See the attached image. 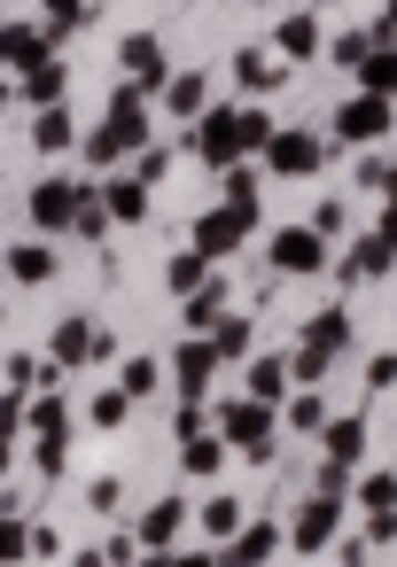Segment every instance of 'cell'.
I'll use <instances>...</instances> for the list:
<instances>
[{"label": "cell", "mask_w": 397, "mask_h": 567, "mask_svg": "<svg viewBox=\"0 0 397 567\" xmlns=\"http://www.w3.org/2000/svg\"><path fill=\"white\" fill-rule=\"evenodd\" d=\"M273 133H281V125H273L265 110H226V102H218V110H211V117L195 125V156H203V164H211V172L226 179L234 164L265 156V148H273Z\"/></svg>", "instance_id": "obj_1"}, {"label": "cell", "mask_w": 397, "mask_h": 567, "mask_svg": "<svg viewBox=\"0 0 397 567\" xmlns=\"http://www.w3.org/2000/svg\"><path fill=\"white\" fill-rule=\"evenodd\" d=\"M218 435H226V451H242V458H273V404H257V396H218Z\"/></svg>", "instance_id": "obj_2"}, {"label": "cell", "mask_w": 397, "mask_h": 567, "mask_svg": "<svg viewBox=\"0 0 397 567\" xmlns=\"http://www.w3.org/2000/svg\"><path fill=\"white\" fill-rule=\"evenodd\" d=\"M94 133H102V141H110L118 156H141V148L156 141V125H149V94H141V86L125 79V86L110 94V110H102V125H94Z\"/></svg>", "instance_id": "obj_3"}, {"label": "cell", "mask_w": 397, "mask_h": 567, "mask_svg": "<svg viewBox=\"0 0 397 567\" xmlns=\"http://www.w3.org/2000/svg\"><path fill=\"white\" fill-rule=\"evenodd\" d=\"M79 203H86V179H71V172H48V179L24 195V210H32V226H40V241H48V234H71V226H79Z\"/></svg>", "instance_id": "obj_4"}, {"label": "cell", "mask_w": 397, "mask_h": 567, "mask_svg": "<svg viewBox=\"0 0 397 567\" xmlns=\"http://www.w3.org/2000/svg\"><path fill=\"white\" fill-rule=\"evenodd\" d=\"M343 513H350V497H304L296 513H288V551H327V544H343Z\"/></svg>", "instance_id": "obj_5"}, {"label": "cell", "mask_w": 397, "mask_h": 567, "mask_svg": "<svg viewBox=\"0 0 397 567\" xmlns=\"http://www.w3.org/2000/svg\"><path fill=\"white\" fill-rule=\"evenodd\" d=\"M218 373H226V358H218L211 334H187V342L172 350V389H180V404H203Z\"/></svg>", "instance_id": "obj_6"}, {"label": "cell", "mask_w": 397, "mask_h": 567, "mask_svg": "<svg viewBox=\"0 0 397 567\" xmlns=\"http://www.w3.org/2000/svg\"><path fill=\"white\" fill-rule=\"evenodd\" d=\"M327 125H335V141H343V148H374V141H389V133H397V117H389V102H381V94H350Z\"/></svg>", "instance_id": "obj_7"}, {"label": "cell", "mask_w": 397, "mask_h": 567, "mask_svg": "<svg viewBox=\"0 0 397 567\" xmlns=\"http://www.w3.org/2000/svg\"><path fill=\"white\" fill-rule=\"evenodd\" d=\"M319 164H327V141H319L312 125H281L273 148H265V172H273V179H312Z\"/></svg>", "instance_id": "obj_8"}, {"label": "cell", "mask_w": 397, "mask_h": 567, "mask_svg": "<svg viewBox=\"0 0 397 567\" xmlns=\"http://www.w3.org/2000/svg\"><path fill=\"white\" fill-rule=\"evenodd\" d=\"M265 257H273V272H288V280H312V272H327V265H335L319 226H281Z\"/></svg>", "instance_id": "obj_9"}, {"label": "cell", "mask_w": 397, "mask_h": 567, "mask_svg": "<svg viewBox=\"0 0 397 567\" xmlns=\"http://www.w3.org/2000/svg\"><path fill=\"white\" fill-rule=\"evenodd\" d=\"M250 226H257V210H234V203H211L203 218H195V249L211 257V265H226L242 241H250Z\"/></svg>", "instance_id": "obj_10"}, {"label": "cell", "mask_w": 397, "mask_h": 567, "mask_svg": "<svg viewBox=\"0 0 397 567\" xmlns=\"http://www.w3.org/2000/svg\"><path fill=\"white\" fill-rule=\"evenodd\" d=\"M118 63H125V79H133L141 94H164V86H172V55H164L156 32H125V40H118Z\"/></svg>", "instance_id": "obj_11"}, {"label": "cell", "mask_w": 397, "mask_h": 567, "mask_svg": "<svg viewBox=\"0 0 397 567\" xmlns=\"http://www.w3.org/2000/svg\"><path fill=\"white\" fill-rule=\"evenodd\" d=\"M389 265H397V241H381V234H358V241H350V257H335L327 272H335L343 288H358V280H381Z\"/></svg>", "instance_id": "obj_12"}, {"label": "cell", "mask_w": 397, "mask_h": 567, "mask_svg": "<svg viewBox=\"0 0 397 567\" xmlns=\"http://www.w3.org/2000/svg\"><path fill=\"white\" fill-rule=\"evenodd\" d=\"M48 358H55L63 373H71V365H94V358H102V327H94L86 311H71V319L48 334Z\"/></svg>", "instance_id": "obj_13"}, {"label": "cell", "mask_w": 397, "mask_h": 567, "mask_svg": "<svg viewBox=\"0 0 397 567\" xmlns=\"http://www.w3.org/2000/svg\"><path fill=\"white\" fill-rule=\"evenodd\" d=\"M0 55H9V71H17V79H32L40 63H55V32L17 17V24H9V40H0Z\"/></svg>", "instance_id": "obj_14"}, {"label": "cell", "mask_w": 397, "mask_h": 567, "mask_svg": "<svg viewBox=\"0 0 397 567\" xmlns=\"http://www.w3.org/2000/svg\"><path fill=\"white\" fill-rule=\"evenodd\" d=\"M218 102H211V79L203 71H172V86H164V117H180V125H203Z\"/></svg>", "instance_id": "obj_15"}, {"label": "cell", "mask_w": 397, "mask_h": 567, "mask_svg": "<svg viewBox=\"0 0 397 567\" xmlns=\"http://www.w3.org/2000/svg\"><path fill=\"white\" fill-rule=\"evenodd\" d=\"M296 342H304V350H319V358H350V342H358V334H350V311H343V303H327V311H312V319H304V334H296Z\"/></svg>", "instance_id": "obj_16"}, {"label": "cell", "mask_w": 397, "mask_h": 567, "mask_svg": "<svg viewBox=\"0 0 397 567\" xmlns=\"http://www.w3.org/2000/svg\"><path fill=\"white\" fill-rule=\"evenodd\" d=\"M180 528H187V505H180V497H156V505L133 520L141 551H180Z\"/></svg>", "instance_id": "obj_17"}, {"label": "cell", "mask_w": 397, "mask_h": 567, "mask_svg": "<svg viewBox=\"0 0 397 567\" xmlns=\"http://www.w3.org/2000/svg\"><path fill=\"white\" fill-rule=\"evenodd\" d=\"M273 55H281V63H312V55H327L319 17H281V24H273Z\"/></svg>", "instance_id": "obj_18"}, {"label": "cell", "mask_w": 397, "mask_h": 567, "mask_svg": "<svg viewBox=\"0 0 397 567\" xmlns=\"http://www.w3.org/2000/svg\"><path fill=\"white\" fill-rule=\"evenodd\" d=\"M102 203H110V218H118V226H141V218L156 210V195H149V179H141V172L102 179Z\"/></svg>", "instance_id": "obj_19"}, {"label": "cell", "mask_w": 397, "mask_h": 567, "mask_svg": "<svg viewBox=\"0 0 397 567\" xmlns=\"http://www.w3.org/2000/svg\"><path fill=\"white\" fill-rule=\"evenodd\" d=\"M273 551H281V528L273 520H250L234 544H218V567H265Z\"/></svg>", "instance_id": "obj_20"}, {"label": "cell", "mask_w": 397, "mask_h": 567, "mask_svg": "<svg viewBox=\"0 0 397 567\" xmlns=\"http://www.w3.org/2000/svg\"><path fill=\"white\" fill-rule=\"evenodd\" d=\"M55 272H63V257H55L48 241H17V249H9V280H17V288H48Z\"/></svg>", "instance_id": "obj_21"}, {"label": "cell", "mask_w": 397, "mask_h": 567, "mask_svg": "<svg viewBox=\"0 0 397 567\" xmlns=\"http://www.w3.org/2000/svg\"><path fill=\"white\" fill-rule=\"evenodd\" d=\"M211 280H218V265H211L203 249H180V257H164V288H172L180 303H187V296H203Z\"/></svg>", "instance_id": "obj_22"}, {"label": "cell", "mask_w": 397, "mask_h": 567, "mask_svg": "<svg viewBox=\"0 0 397 567\" xmlns=\"http://www.w3.org/2000/svg\"><path fill=\"white\" fill-rule=\"evenodd\" d=\"M234 319V288H226V272L203 288V296H187V334H218Z\"/></svg>", "instance_id": "obj_23"}, {"label": "cell", "mask_w": 397, "mask_h": 567, "mask_svg": "<svg viewBox=\"0 0 397 567\" xmlns=\"http://www.w3.org/2000/svg\"><path fill=\"white\" fill-rule=\"evenodd\" d=\"M296 389V373H288V350H265V358H250V389L242 396H257V404H281Z\"/></svg>", "instance_id": "obj_24"}, {"label": "cell", "mask_w": 397, "mask_h": 567, "mask_svg": "<svg viewBox=\"0 0 397 567\" xmlns=\"http://www.w3.org/2000/svg\"><path fill=\"white\" fill-rule=\"evenodd\" d=\"M24 435H32V443H71V404H63L55 389H40L32 412H24Z\"/></svg>", "instance_id": "obj_25"}, {"label": "cell", "mask_w": 397, "mask_h": 567, "mask_svg": "<svg viewBox=\"0 0 397 567\" xmlns=\"http://www.w3.org/2000/svg\"><path fill=\"white\" fill-rule=\"evenodd\" d=\"M319 443H327L335 466H358V458H366V412H335V420L319 427Z\"/></svg>", "instance_id": "obj_26"}, {"label": "cell", "mask_w": 397, "mask_h": 567, "mask_svg": "<svg viewBox=\"0 0 397 567\" xmlns=\"http://www.w3.org/2000/svg\"><path fill=\"white\" fill-rule=\"evenodd\" d=\"M234 79H242L250 94H273V86L288 79V63H281L273 48H242V55H234Z\"/></svg>", "instance_id": "obj_27"}, {"label": "cell", "mask_w": 397, "mask_h": 567, "mask_svg": "<svg viewBox=\"0 0 397 567\" xmlns=\"http://www.w3.org/2000/svg\"><path fill=\"white\" fill-rule=\"evenodd\" d=\"M32 148H40V156L79 148V117H71V110H32Z\"/></svg>", "instance_id": "obj_28"}, {"label": "cell", "mask_w": 397, "mask_h": 567, "mask_svg": "<svg viewBox=\"0 0 397 567\" xmlns=\"http://www.w3.org/2000/svg\"><path fill=\"white\" fill-rule=\"evenodd\" d=\"M63 86H71V71H63V63H40L32 79H17V94H24L32 110H63Z\"/></svg>", "instance_id": "obj_29"}, {"label": "cell", "mask_w": 397, "mask_h": 567, "mask_svg": "<svg viewBox=\"0 0 397 567\" xmlns=\"http://www.w3.org/2000/svg\"><path fill=\"white\" fill-rule=\"evenodd\" d=\"M374 48H381V40H374L366 24H350V32H335V40H327V63H343V71H366V63H374Z\"/></svg>", "instance_id": "obj_30"}, {"label": "cell", "mask_w": 397, "mask_h": 567, "mask_svg": "<svg viewBox=\"0 0 397 567\" xmlns=\"http://www.w3.org/2000/svg\"><path fill=\"white\" fill-rule=\"evenodd\" d=\"M164 381H172V373H164L156 358H125V365H118V389H125L133 404H149V396H156Z\"/></svg>", "instance_id": "obj_31"}, {"label": "cell", "mask_w": 397, "mask_h": 567, "mask_svg": "<svg viewBox=\"0 0 397 567\" xmlns=\"http://www.w3.org/2000/svg\"><path fill=\"white\" fill-rule=\"evenodd\" d=\"M180 466H187L195 482L226 474V435H195V443H180Z\"/></svg>", "instance_id": "obj_32"}, {"label": "cell", "mask_w": 397, "mask_h": 567, "mask_svg": "<svg viewBox=\"0 0 397 567\" xmlns=\"http://www.w3.org/2000/svg\"><path fill=\"white\" fill-rule=\"evenodd\" d=\"M110 226H118V218H110V203H102V179H86V203H79V226H71V234H79V241H110Z\"/></svg>", "instance_id": "obj_33"}, {"label": "cell", "mask_w": 397, "mask_h": 567, "mask_svg": "<svg viewBox=\"0 0 397 567\" xmlns=\"http://www.w3.org/2000/svg\"><path fill=\"white\" fill-rule=\"evenodd\" d=\"M86 420H94V427H125V420H133V396L110 381V389H94V396H86Z\"/></svg>", "instance_id": "obj_34"}, {"label": "cell", "mask_w": 397, "mask_h": 567, "mask_svg": "<svg viewBox=\"0 0 397 567\" xmlns=\"http://www.w3.org/2000/svg\"><path fill=\"white\" fill-rule=\"evenodd\" d=\"M203 528H211L218 544H234V536L250 528V513H242V497H211V505H203Z\"/></svg>", "instance_id": "obj_35"}, {"label": "cell", "mask_w": 397, "mask_h": 567, "mask_svg": "<svg viewBox=\"0 0 397 567\" xmlns=\"http://www.w3.org/2000/svg\"><path fill=\"white\" fill-rule=\"evenodd\" d=\"M350 505H358V513H397V474H358Z\"/></svg>", "instance_id": "obj_36"}, {"label": "cell", "mask_w": 397, "mask_h": 567, "mask_svg": "<svg viewBox=\"0 0 397 567\" xmlns=\"http://www.w3.org/2000/svg\"><path fill=\"white\" fill-rule=\"evenodd\" d=\"M358 94H381V102H397V48H374V63L358 71Z\"/></svg>", "instance_id": "obj_37"}, {"label": "cell", "mask_w": 397, "mask_h": 567, "mask_svg": "<svg viewBox=\"0 0 397 567\" xmlns=\"http://www.w3.org/2000/svg\"><path fill=\"white\" fill-rule=\"evenodd\" d=\"M211 342H218V358H226V365H242V358H250V350H257V327H250V319H242V311H234V319H226V327H218V334H211Z\"/></svg>", "instance_id": "obj_38"}, {"label": "cell", "mask_w": 397, "mask_h": 567, "mask_svg": "<svg viewBox=\"0 0 397 567\" xmlns=\"http://www.w3.org/2000/svg\"><path fill=\"white\" fill-rule=\"evenodd\" d=\"M327 420H335V412L319 404V389H296V396H288V427H296V435H319Z\"/></svg>", "instance_id": "obj_39"}, {"label": "cell", "mask_w": 397, "mask_h": 567, "mask_svg": "<svg viewBox=\"0 0 397 567\" xmlns=\"http://www.w3.org/2000/svg\"><path fill=\"white\" fill-rule=\"evenodd\" d=\"M86 17H94V9H86V0H40V24H48L55 40H63V32H79Z\"/></svg>", "instance_id": "obj_40"}, {"label": "cell", "mask_w": 397, "mask_h": 567, "mask_svg": "<svg viewBox=\"0 0 397 567\" xmlns=\"http://www.w3.org/2000/svg\"><path fill=\"white\" fill-rule=\"evenodd\" d=\"M172 435H180V443H195V435H218V412H203V404H172Z\"/></svg>", "instance_id": "obj_41"}, {"label": "cell", "mask_w": 397, "mask_h": 567, "mask_svg": "<svg viewBox=\"0 0 397 567\" xmlns=\"http://www.w3.org/2000/svg\"><path fill=\"white\" fill-rule=\"evenodd\" d=\"M118 505H125V482H118V474H94V482H86V513H94V520H110Z\"/></svg>", "instance_id": "obj_42"}, {"label": "cell", "mask_w": 397, "mask_h": 567, "mask_svg": "<svg viewBox=\"0 0 397 567\" xmlns=\"http://www.w3.org/2000/svg\"><path fill=\"white\" fill-rule=\"evenodd\" d=\"M257 195H265V179H257L250 164H234V172H226V203H234V210H257Z\"/></svg>", "instance_id": "obj_43"}, {"label": "cell", "mask_w": 397, "mask_h": 567, "mask_svg": "<svg viewBox=\"0 0 397 567\" xmlns=\"http://www.w3.org/2000/svg\"><path fill=\"white\" fill-rule=\"evenodd\" d=\"M133 172H141V179H149V187H156V179H164V172H172V148H164V141H149V148H141V156H133Z\"/></svg>", "instance_id": "obj_44"}, {"label": "cell", "mask_w": 397, "mask_h": 567, "mask_svg": "<svg viewBox=\"0 0 397 567\" xmlns=\"http://www.w3.org/2000/svg\"><path fill=\"white\" fill-rule=\"evenodd\" d=\"M312 226H319V234H327V241H335V234H343V226H350V203H343V195H327V203H319V210H312Z\"/></svg>", "instance_id": "obj_45"}, {"label": "cell", "mask_w": 397, "mask_h": 567, "mask_svg": "<svg viewBox=\"0 0 397 567\" xmlns=\"http://www.w3.org/2000/svg\"><path fill=\"white\" fill-rule=\"evenodd\" d=\"M32 466H40V482H55L71 466V443H32Z\"/></svg>", "instance_id": "obj_46"}, {"label": "cell", "mask_w": 397, "mask_h": 567, "mask_svg": "<svg viewBox=\"0 0 397 567\" xmlns=\"http://www.w3.org/2000/svg\"><path fill=\"white\" fill-rule=\"evenodd\" d=\"M366 389L381 396V389H397V350H381V358H366Z\"/></svg>", "instance_id": "obj_47"}, {"label": "cell", "mask_w": 397, "mask_h": 567, "mask_svg": "<svg viewBox=\"0 0 397 567\" xmlns=\"http://www.w3.org/2000/svg\"><path fill=\"white\" fill-rule=\"evenodd\" d=\"M141 567H218V551H149Z\"/></svg>", "instance_id": "obj_48"}, {"label": "cell", "mask_w": 397, "mask_h": 567, "mask_svg": "<svg viewBox=\"0 0 397 567\" xmlns=\"http://www.w3.org/2000/svg\"><path fill=\"white\" fill-rule=\"evenodd\" d=\"M63 551V528L55 520H32V559H55Z\"/></svg>", "instance_id": "obj_49"}, {"label": "cell", "mask_w": 397, "mask_h": 567, "mask_svg": "<svg viewBox=\"0 0 397 567\" xmlns=\"http://www.w3.org/2000/svg\"><path fill=\"white\" fill-rule=\"evenodd\" d=\"M358 536H366V544H397V513H366Z\"/></svg>", "instance_id": "obj_50"}, {"label": "cell", "mask_w": 397, "mask_h": 567, "mask_svg": "<svg viewBox=\"0 0 397 567\" xmlns=\"http://www.w3.org/2000/svg\"><path fill=\"white\" fill-rule=\"evenodd\" d=\"M366 551H374L366 536H343V544H335V559H343V567H366Z\"/></svg>", "instance_id": "obj_51"}, {"label": "cell", "mask_w": 397, "mask_h": 567, "mask_svg": "<svg viewBox=\"0 0 397 567\" xmlns=\"http://www.w3.org/2000/svg\"><path fill=\"white\" fill-rule=\"evenodd\" d=\"M374 40H381V48H397V0H381V24H374Z\"/></svg>", "instance_id": "obj_52"}, {"label": "cell", "mask_w": 397, "mask_h": 567, "mask_svg": "<svg viewBox=\"0 0 397 567\" xmlns=\"http://www.w3.org/2000/svg\"><path fill=\"white\" fill-rule=\"evenodd\" d=\"M71 567H110V559H102V544H86V551H71Z\"/></svg>", "instance_id": "obj_53"}, {"label": "cell", "mask_w": 397, "mask_h": 567, "mask_svg": "<svg viewBox=\"0 0 397 567\" xmlns=\"http://www.w3.org/2000/svg\"><path fill=\"white\" fill-rule=\"evenodd\" d=\"M381 241H397V203H381V226H374Z\"/></svg>", "instance_id": "obj_54"}]
</instances>
